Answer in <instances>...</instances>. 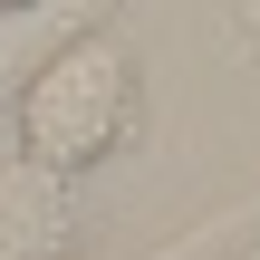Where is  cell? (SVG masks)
I'll return each mask as SVG.
<instances>
[{
  "label": "cell",
  "mask_w": 260,
  "mask_h": 260,
  "mask_svg": "<svg viewBox=\"0 0 260 260\" xmlns=\"http://www.w3.org/2000/svg\"><path fill=\"white\" fill-rule=\"evenodd\" d=\"M0 260H77V193L0 145Z\"/></svg>",
  "instance_id": "7a4b0ae2"
},
{
  "label": "cell",
  "mask_w": 260,
  "mask_h": 260,
  "mask_svg": "<svg viewBox=\"0 0 260 260\" xmlns=\"http://www.w3.org/2000/svg\"><path fill=\"white\" fill-rule=\"evenodd\" d=\"M135 116H145V77H135V48L116 29H87L68 39L58 58H39V77L19 87L10 106V154L48 183H77L96 174L106 154L135 145Z\"/></svg>",
  "instance_id": "6da1fadb"
},
{
  "label": "cell",
  "mask_w": 260,
  "mask_h": 260,
  "mask_svg": "<svg viewBox=\"0 0 260 260\" xmlns=\"http://www.w3.org/2000/svg\"><path fill=\"white\" fill-rule=\"evenodd\" d=\"M251 241H260V193L232 203V212H212V222L183 232V241H154V251H125V260H241Z\"/></svg>",
  "instance_id": "3957f363"
},
{
  "label": "cell",
  "mask_w": 260,
  "mask_h": 260,
  "mask_svg": "<svg viewBox=\"0 0 260 260\" xmlns=\"http://www.w3.org/2000/svg\"><path fill=\"white\" fill-rule=\"evenodd\" d=\"M241 260H260V241H251V251H241Z\"/></svg>",
  "instance_id": "277c9868"
}]
</instances>
